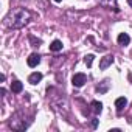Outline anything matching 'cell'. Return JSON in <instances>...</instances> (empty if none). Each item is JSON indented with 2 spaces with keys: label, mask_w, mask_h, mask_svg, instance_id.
<instances>
[{
  "label": "cell",
  "mask_w": 132,
  "mask_h": 132,
  "mask_svg": "<svg viewBox=\"0 0 132 132\" xmlns=\"http://www.w3.org/2000/svg\"><path fill=\"white\" fill-rule=\"evenodd\" d=\"M112 62H113V56H104V57L100 61V69H101V70H106Z\"/></svg>",
  "instance_id": "277c9868"
},
{
  "label": "cell",
  "mask_w": 132,
  "mask_h": 132,
  "mask_svg": "<svg viewBox=\"0 0 132 132\" xmlns=\"http://www.w3.org/2000/svg\"><path fill=\"white\" fill-rule=\"evenodd\" d=\"M86 81H87V78H86L84 73H76V75H73V78H72V84H73L75 87H82V86L86 84Z\"/></svg>",
  "instance_id": "7a4b0ae2"
},
{
  "label": "cell",
  "mask_w": 132,
  "mask_h": 132,
  "mask_svg": "<svg viewBox=\"0 0 132 132\" xmlns=\"http://www.w3.org/2000/svg\"><path fill=\"white\" fill-rule=\"evenodd\" d=\"M54 2H61V0H54Z\"/></svg>",
  "instance_id": "2e32d148"
},
{
  "label": "cell",
  "mask_w": 132,
  "mask_h": 132,
  "mask_svg": "<svg viewBox=\"0 0 132 132\" xmlns=\"http://www.w3.org/2000/svg\"><path fill=\"white\" fill-rule=\"evenodd\" d=\"M30 19V13L25 11V10H19L16 14H14V22H13V27L14 28H20L23 27Z\"/></svg>",
  "instance_id": "6da1fadb"
},
{
  "label": "cell",
  "mask_w": 132,
  "mask_h": 132,
  "mask_svg": "<svg viewBox=\"0 0 132 132\" xmlns=\"http://www.w3.org/2000/svg\"><path fill=\"white\" fill-rule=\"evenodd\" d=\"M11 90H13V93H20V92L23 90L22 82H20V81H14V82H11Z\"/></svg>",
  "instance_id": "ba28073f"
},
{
  "label": "cell",
  "mask_w": 132,
  "mask_h": 132,
  "mask_svg": "<svg viewBox=\"0 0 132 132\" xmlns=\"http://www.w3.org/2000/svg\"><path fill=\"white\" fill-rule=\"evenodd\" d=\"M30 40H31V42H33V44H34V45H33V47H39V44H40V40H36V39H34V37H30Z\"/></svg>",
  "instance_id": "4fadbf2b"
},
{
  "label": "cell",
  "mask_w": 132,
  "mask_h": 132,
  "mask_svg": "<svg viewBox=\"0 0 132 132\" xmlns=\"http://www.w3.org/2000/svg\"><path fill=\"white\" fill-rule=\"evenodd\" d=\"M90 106H92V110H93V113H96V115H98V113L103 110V104H101L100 101H92V104H90Z\"/></svg>",
  "instance_id": "8fae6325"
},
{
  "label": "cell",
  "mask_w": 132,
  "mask_h": 132,
  "mask_svg": "<svg viewBox=\"0 0 132 132\" xmlns=\"http://www.w3.org/2000/svg\"><path fill=\"white\" fill-rule=\"evenodd\" d=\"M107 89H109V79H104L100 86H96V90H98L100 93H106Z\"/></svg>",
  "instance_id": "30bf717a"
},
{
  "label": "cell",
  "mask_w": 132,
  "mask_h": 132,
  "mask_svg": "<svg viewBox=\"0 0 132 132\" xmlns=\"http://www.w3.org/2000/svg\"><path fill=\"white\" fill-rule=\"evenodd\" d=\"M127 3H129V5H130V6H132V0H127Z\"/></svg>",
  "instance_id": "9a60e30c"
},
{
  "label": "cell",
  "mask_w": 132,
  "mask_h": 132,
  "mask_svg": "<svg viewBox=\"0 0 132 132\" xmlns=\"http://www.w3.org/2000/svg\"><path fill=\"white\" fill-rule=\"evenodd\" d=\"M126 104H127V100H126L124 96H120V98H117V100H115V107H117L118 113L126 107Z\"/></svg>",
  "instance_id": "5b68a950"
},
{
  "label": "cell",
  "mask_w": 132,
  "mask_h": 132,
  "mask_svg": "<svg viewBox=\"0 0 132 132\" xmlns=\"http://www.w3.org/2000/svg\"><path fill=\"white\" fill-rule=\"evenodd\" d=\"M93 54H87L86 57H84V62H86V65H87V67H90V65H92V62H93Z\"/></svg>",
  "instance_id": "7c38bea8"
},
{
  "label": "cell",
  "mask_w": 132,
  "mask_h": 132,
  "mask_svg": "<svg viewBox=\"0 0 132 132\" xmlns=\"http://www.w3.org/2000/svg\"><path fill=\"white\" fill-rule=\"evenodd\" d=\"M39 62H40V56L36 54V53L30 54V57L27 59V64L30 65V67H37V64H39Z\"/></svg>",
  "instance_id": "3957f363"
},
{
  "label": "cell",
  "mask_w": 132,
  "mask_h": 132,
  "mask_svg": "<svg viewBox=\"0 0 132 132\" xmlns=\"http://www.w3.org/2000/svg\"><path fill=\"white\" fill-rule=\"evenodd\" d=\"M40 79H42V73H39V72H34V73H31V75L28 76V82H30V84H33V86H34V84H37Z\"/></svg>",
  "instance_id": "52a82bcc"
},
{
  "label": "cell",
  "mask_w": 132,
  "mask_h": 132,
  "mask_svg": "<svg viewBox=\"0 0 132 132\" xmlns=\"http://www.w3.org/2000/svg\"><path fill=\"white\" fill-rule=\"evenodd\" d=\"M50 50H51V51H61V50H62V42L57 40V39L53 40V42L50 44Z\"/></svg>",
  "instance_id": "9c48e42d"
},
{
  "label": "cell",
  "mask_w": 132,
  "mask_h": 132,
  "mask_svg": "<svg viewBox=\"0 0 132 132\" xmlns=\"http://www.w3.org/2000/svg\"><path fill=\"white\" fill-rule=\"evenodd\" d=\"M110 2H115V0H110Z\"/></svg>",
  "instance_id": "e0dca14e"
},
{
  "label": "cell",
  "mask_w": 132,
  "mask_h": 132,
  "mask_svg": "<svg viewBox=\"0 0 132 132\" xmlns=\"http://www.w3.org/2000/svg\"><path fill=\"white\" fill-rule=\"evenodd\" d=\"M117 40H118L120 45L124 47V45H129V42H130V36L126 34V33H121V34H118V39H117Z\"/></svg>",
  "instance_id": "8992f818"
},
{
  "label": "cell",
  "mask_w": 132,
  "mask_h": 132,
  "mask_svg": "<svg viewBox=\"0 0 132 132\" xmlns=\"http://www.w3.org/2000/svg\"><path fill=\"white\" fill-rule=\"evenodd\" d=\"M96 126H98V120H93L92 121V127H96Z\"/></svg>",
  "instance_id": "5bb4252c"
}]
</instances>
